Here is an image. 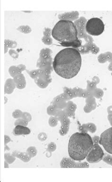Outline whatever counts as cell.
<instances>
[{
    "mask_svg": "<svg viewBox=\"0 0 112 182\" xmlns=\"http://www.w3.org/2000/svg\"><path fill=\"white\" fill-rule=\"evenodd\" d=\"M82 59L80 53L73 48L61 50L54 59L53 67L55 73L66 79H70L78 74Z\"/></svg>",
    "mask_w": 112,
    "mask_h": 182,
    "instance_id": "1",
    "label": "cell"
},
{
    "mask_svg": "<svg viewBox=\"0 0 112 182\" xmlns=\"http://www.w3.org/2000/svg\"><path fill=\"white\" fill-rule=\"evenodd\" d=\"M48 123L49 125L50 126L52 127H53L56 126L58 124V119L56 118L55 117H53L52 116H51V117H50L49 119V121H48Z\"/></svg>",
    "mask_w": 112,
    "mask_h": 182,
    "instance_id": "14",
    "label": "cell"
},
{
    "mask_svg": "<svg viewBox=\"0 0 112 182\" xmlns=\"http://www.w3.org/2000/svg\"><path fill=\"white\" fill-rule=\"evenodd\" d=\"M8 163L7 162H6V161H5V165H4V167H5V168H9V166H8Z\"/></svg>",
    "mask_w": 112,
    "mask_h": 182,
    "instance_id": "24",
    "label": "cell"
},
{
    "mask_svg": "<svg viewBox=\"0 0 112 182\" xmlns=\"http://www.w3.org/2000/svg\"><path fill=\"white\" fill-rule=\"evenodd\" d=\"M86 31L89 34L98 36L103 33L104 30V24L100 18H93L87 21L86 24Z\"/></svg>",
    "mask_w": 112,
    "mask_h": 182,
    "instance_id": "4",
    "label": "cell"
},
{
    "mask_svg": "<svg viewBox=\"0 0 112 182\" xmlns=\"http://www.w3.org/2000/svg\"><path fill=\"white\" fill-rule=\"evenodd\" d=\"M4 156V158L6 162L8 163V164H12V163L16 159V157L13 156V154H11L10 153H5Z\"/></svg>",
    "mask_w": 112,
    "mask_h": 182,
    "instance_id": "10",
    "label": "cell"
},
{
    "mask_svg": "<svg viewBox=\"0 0 112 182\" xmlns=\"http://www.w3.org/2000/svg\"><path fill=\"white\" fill-rule=\"evenodd\" d=\"M104 156V153L99 145L94 144L92 150L86 157L89 163H95L100 161Z\"/></svg>",
    "mask_w": 112,
    "mask_h": 182,
    "instance_id": "6",
    "label": "cell"
},
{
    "mask_svg": "<svg viewBox=\"0 0 112 182\" xmlns=\"http://www.w3.org/2000/svg\"><path fill=\"white\" fill-rule=\"evenodd\" d=\"M77 29L73 22L68 20H61L53 29L52 35L55 40L64 43H70L77 39Z\"/></svg>",
    "mask_w": 112,
    "mask_h": 182,
    "instance_id": "3",
    "label": "cell"
},
{
    "mask_svg": "<svg viewBox=\"0 0 112 182\" xmlns=\"http://www.w3.org/2000/svg\"><path fill=\"white\" fill-rule=\"evenodd\" d=\"M99 143L107 152L112 154V127L104 131L101 134Z\"/></svg>",
    "mask_w": 112,
    "mask_h": 182,
    "instance_id": "5",
    "label": "cell"
},
{
    "mask_svg": "<svg viewBox=\"0 0 112 182\" xmlns=\"http://www.w3.org/2000/svg\"><path fill=\"white\" fill-rule=\"evenodd\" d=\"M23 112L18 109L15 110L12 113V116L14 118L18 119L22 118L23 116Z\"/></svg>",
    "mask_w": 112,
    "mask_h": 182,
    "instance_id": "15",
    "label": "cell"
},
{
    "mask_svg": "<svg viewBox=\"0 0 112 182\" xmlns=\"http://www.w3.org/2000/svg\"><path fill=\"white\" fill-rule=\"evenodd\" d=\"M31 133L30 129L25 126L18 125L13 130V134L16 136L20 135H28Z\"/></svg>",
    "mask_w": 112,
    "mask_h": 182,
    "instance_id": "7",
    "label": "cell"
},
{
    "mask_svg": "<svg viewBox=\"0 0 112 182\" xmlns=\"http://www.w3.org/2000/svg\"><path fill=\"white\" fill-rule=\"evenodd\" d=\"M76 108V107L75 105V104H70V103L69 104V108L70 112H74Z\"/></svg>",
    "mask_w": 112,
    "mask_h": 182,
    "instance_id": "21",
    "label": "cell"
},
{
    "mask_svg": "<svg viewBox=\"0 0 112 182\" xmlns=\"http://www.w3.org/2000/svg\"><path fill=\"white\" fill-rule=\"evenodd\" d=\"M57 111V108L53 107L52 105L49 106L47 108V113L49 116H55Z\"/></svg>",
    "mask_w": 112,
    "mask_h": 182,
    "instance_id": "12",
    "label": "cell"
},
{
    "mask_svg": "<svg viewBox=\"0 0 112 182\" xmlns=\"http://www.w3.org/2000/svg\"><path fill=\"white\" fill-rule=\"evenodd\" d=\"M86 125L87 130H89V131H90L91 133H94L96 131V126L94 124L89 123V124H87V125Z\"/></svg>",
    "mask_w": 112,
    "mask_h": 182,
    "instance_id": "17",
    "label": "cell"
},
{
    "mask_svg": "<svg viewBox=\"0 0 112 182\" xmlns=\"http://www.w3.org/2000/svg\"><path fill=\"white\" fill-rule=\"evenodd\" d=\"M56 145L55 144V143H54V142H51V143H50L48 144L46 151H48V152L52 153V152L55 151L56 150Z\"/></svg>",
    "mask_w": 112,
    "mask_h": 182,
    "instance_id": "16",
    "label": "cell"
},
{
    "mask_svg": "<svg viewBox=\"0 0 112 182\" xmlns=\"http://www.w3.org/2000/svg\"><path fill=\"white\" fill-rule=\"evenodd\" d=\"M13 156L18 157L24 162H28L32 157L27 152H21L18 151H14L12 153Z\"/></svg>",
    "mask_w": 112,
    "mask_h": 182,
    "instance_id": "8",
    "label": "cell"
},
{
    "mask_svg": "<svg viewBox=\"0 0 112 182\" xmlns=\"http://www.w3.org/2000/svg\"><path fill=\"white\" fill-rule=\"evenodd\" d=\"M29 122L27 121L26 120L23 118H20L18 119L15 121V125H23V126H27L28 125Z\"/></svg>",
    "mask_w": 112,
    "mask_h": 182,
    "instance_id": "13",
    "label": "cell"
},
{
    "mask_svg": "<svg viewBox=\"0 0 112 182\" xmlns=\"http://www.w3.org/2000/svg\"><path fill=\"white\" fill-rule=\"evenodd\" d=\"M11 138H10V137L8 135H5V138H4V144L5 145L9 143V142H11Z\"/></svg>",
    "mask_w": 112,
    "mask_h": 182,
    "instance_id": "22",
    "label": "cell"
},
{
    "mask_svg": "<svg viewBox=\"0 0 112 182\" xmlns=\"http://www.w3.org/2000/svg\"><path fill=\"white\" fill-rule=\"evenodd\" d=\"M93 141L94 142V143L96 144H98L99 143V140H100V138L99 137L95 136L94 138L92 139Z\"/></svg>",
    "mask_w": 112,
    "mask_h": 182,
    "instance_id": "23",
    "label": "cell"
},
{
    "mask_svg": "<svg viewBox=\"0 0 112 182\" xmlns=\"http://www.w3.org/2000/svg\"><path fill=\"white\" fill-rule=\"evenodd\" d=\"M65 114H66L64 113V112L57 111L55 114V117L58 120H63L64 119H65V116H66Z\"/></svg>",
    "mask_w": 112,
    "mask_h": 182,
    "instance_id": "19",
    "label": "cell"
},
{
    "mask_svg": "<svg viewBox=\"0 0 112 182\" xmlns=\"http://www.w3.org/2000/svg\"><path fill=\"white\" fill-rule=\"evenodd\" d=\"M22 118L28 121L29 122L31 121L32 120V116L31 114L27 112H24L23 113Z\"/></svg>",
    "mask_w": 112,
    "mask_h": 182,
    "instance_id": "20",
    "label": "cell"
},
{
    "mask_svg": "<svg viewBox=\"0 0 112 182\" xmlns=\"http://www.w3.org/2000/svg\"><path fill=\"white\" fill-rule=\"evenodd\" d=\"M61 122L63 124L60 131V133L61 135H64L68 131L69 127L70 121L69 120L64 119L61 120Z\"/></svg>",
    "mask_w": 112,
    "mask_h": 182,
    "instance_id": "9",
    "label": "cell"
},
{
    "mask_svg": "<svg viewBox=\"0 0 112 182\" xmlns=\"http://www.w3.org/2000/svg\"><path fill=\"white\" fill-rule=\"evenodd\" d=\"M94 146L90 135L86 132L76 133L71 136L68 144V153L74 161L86 159Z\"/></svg>",
    "mask_w": 112,
    "mask_h": 182,
    "instance_id": "2",
    "label": "cell"
},
{
    "mask_svg": "<svg viewBox=\"0 0 112 182\" xmlns=\"http://www.w3.org/2000/svg\"><path fill=\"white\" fill-rule=\"evenodd\" d=\"M38 140L41 142H44L47 140L48 136L46 133H40L38 135Z\"/></svg>",
    "mask_w": 112,
    "mask_h": 182,
    "instance_id": "18",
    "label": "cell"
},
{
    "mask_svg": "<svg viewBox=\"0 0 112 182\" xmlns=\"http://www.w3.org/2000/svg\"><path fill=\"white\" fill-rule=\"evenodd\" d=\"M27 152L31 157H33L37 155L38 151L35 147L34 146H31L27 148Z\"/></svg>",
    "mask_w": 112,
    "mask_h": 182,
    "instance_id": "11",
    "label": "cell"
}]
</instances>
